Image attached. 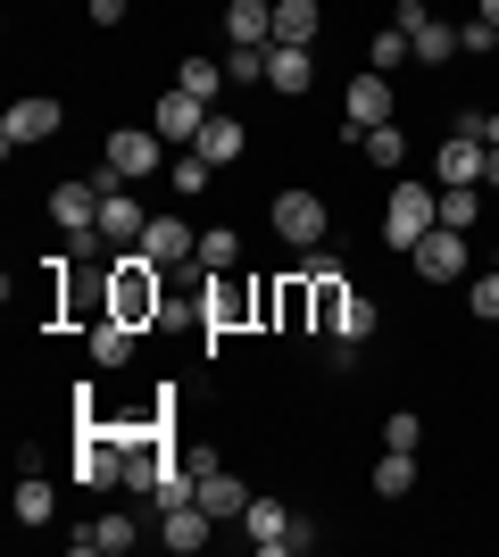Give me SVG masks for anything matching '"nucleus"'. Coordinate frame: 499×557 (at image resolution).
Wrapping results in <instances>:
<instances>
[{"label":"nucleus","instance_id":"nucleus-1","mask_svg":"<svg viewBox=\"0 0 499 557\" xmlns=\"http://www.w3.org/2000/svg\"><path fill=\"white\" fill-rule=\"evenodd\" d=\"M109 317H125V325L159 317V258H150L142 242L125 258H109Z\"/></svg>","mask_w":499,"mask_h":557},{"label":"nucleus","instance_id":"nucleus-2","mask_svg":"<svg viewBox=\"0 0 499 557\" xmlns=\"http://www.w3.org/2000/svg\"><path fill=\"white\" fill-rule=\"evenodd\" d=\"M433 225H441V191H425V184H391V200H383V242L408 258Z\"/></svg>","mask_w":499,"mask_h":557},{"label":"nucleus","instance_id":"nucleus-3","mask_svg":"<svg viewBox=\"0 0 499 557\" xmlns=\"http://www.w3.org/2000/svg\"><path fill=\"white\" fill-rule=\"evenodd\" d=\"M241 533H250V549H266V557H300L309 549V516H291L284 499H250V508H241Z\"/></svg>","mask_w":499,"mask_h":557},{"label":"nucleus","instance_id":"nucleus-4","mask_svg":"<svg viewBox=\"0 0 499 557\" xmlns=\"http://www.w3.org/2000/svg\"><path fill=\"white\" fill-rule=\"evenodd\" d=\"M100 166H109V175H125V184H150V175L166 166V134H159V125H117Z\"/></svg>","mask_w":499,"mask_h":557},{"label":"nucleus","instance_id":"nucleus-5","mask_svg":"<svg viewBox=\"0 0 499 557\" xmlns=\"http://www.w3.org/2000/svg\"><path fill=\"white\" fill-rule=\"evenodd\" d=\"M266 216H275V233H284L291 250H325V233H333V216H325V200H316V191H275V200H266Z\"/></svg>","mask_w":499,"mask_h":557},{"label":"nucleus","instance_id":"nucleus-6","mask_svg":"<svg viewBox=\"0 0 499 557\" xmlns=\"http://www.w3.org/2000/svg\"><path fill=\"white\" fill-rule=\"evenodd\" d=\"M50 134H59V100H50V92L9 100V116H0V150H9V159L34 150V141H50Z\"/></svg>","mask_w":499,"mask_h":557},{"label":"nucleus","instance_id":"nucleus-7","mask_svg":"<svg viewBox=\"0 0 499 557\" xmlns=\"http://www.w3.org/2000/svg\"><path fill=\"white\" fill-rule=\"evenodd\" d=\"M125 458H134V449H125V433H84L67 474H75L84 491H109V483H125Z\"/></svg>","mask_w":499,"mask_h":557},{"label":"nucleus","instance_id":"nucleus-8","mask_svg":"<svg viewBox=\"0 0 499 557\" xmlns=\"http://www.w3.org/2000/svg\"><path fill=\"white\" fill-rule=\"evenodd\" d=\"M50 225L67 233L75 250H92V242H100V191L92 184H59V191H50Z\"/></svg>","mask_w":499,"mask_h":557},{"label":"nucleus","instance_id":"nucleus-9","mask_svg":"<svg viewBox=\"0 0 499 557\" xmlns=\"http://www.w3.org/2000/svg\"><path fill=\"white\" fill-rule=\"evenodd\" d=\"M316 84V50L309 42H266V92L275 100H300Z\"/></svg>","mask_w":499,"mask_h":557},{"label":"nucleus","instance_id":"nucleus-10","mask_svg":"<svg viewBox=\"0 0 499 557\" xmlns=\"http://www.w3.org/2000/svg\"><path fill=\"white\" fill-rule=\"evenodd\" d=\"M408 258H416V275H425V283H458L466 267H475V258H466V233H450V225H433Z\"/></svg>","mask_w":499,"mask_h":557},{"label":"nucleus","instance_id":"nucleus-11","mask_svg":"<svg viewBox=\"0 0 499 557\" xmlns=\"http://www.w3.org/2000/svg\"><path fill=\"white\" fill-rule=\"evenodd\" d=\"M341 125H358V134H366V125H391V75H350V92H341Z\"/></svg>","mask_w":499,"mask_h":557},{"label":"nucleus","instance_id":"nucleus-12","mask_svg":"<svg viewBox=\"0 0 499 557\" xmlns=\"http://www.w3.org/2000/svg\"><path fill=\"white\" fill-rule=\"evenodd\" d=\"M209 533H216V516L200 508V499H184V508H159V541L175 557H191V549H209Z\"/></svg>","mask_w":499,"mask_h":557},{"label":"nucleus","instance_id":"nucleus-13","mask_svg":"<svg viewBox=\"0 0 499 557\" xmlns=\"http://www.w3.org/2000/svg\"><path fill=\"white\" fill-rule=\"evenodd\" d=\"M250 499H259V491L241 483L234 466H209V474H200V508H209L216 524H241V508H250Z\"/></svg>","mask_w":499,"mask_h":557},{"label":"nucleus","instance_id":"nucleus-14","mask_svg":"<svg viewBox=\"0 0 499 557\" xmlns=\"http://www.w3.org/2000/svg\"><path fill=\"white\" fill-rule=\"evenodd\" d=\"M225 34H234V50H266L275 42V0H225Z\"/></svg>","mask_w":499,"mask_h":557},{"label":"nucleus","instance_id":"nucleus-15","mask_svg":"<svg viewBox=\"0 0 499 557\" xmlns=\"http://www.w3.org/2000/svg\"><path fill=\"white\" fill-rule=\"evenodd\" d=\"M150 125H159L166 141H200V125H209V100H191L184 84H175V92H166L159 109H150Z\"/></svg>","mask_w":499,"mask_h":557},{"label":"nucleus","instance_id":"nucleus-16","mask_svg":"<svg viewBox=\"0 0 499 557\" xmlns=\"http://www.w3.org/2000/svg\"><path fill=\"white\" fill-rule=\"evenodd\" d=\"M100 191V184H92ZM150 233V216H142V200H125V184L117 191H100V242H142Z\"/></svg>","mask_w":499,"mask_h":557},{"label":"nucleus","instance_id":"nucleus-17","mask_svg":"<svg viewBox=\"0 0 499 557\" xmlns=\"http://www.w3.org/2000/svg\"><path fill=\"white\" fill-rule=\"evenodd\" d=\"M134 516H92V524H84V533H75V557H125L134 549Z\"/></svg>","mask_w":499,"mask_h":557},{"label":"nucleus","instance_id":"nucleus-18","mask_svg":"<svg viewBox=\"0 0 499 557\" xmlns=\"http://www.w3.org/2000/svg\"><path fill=\"white\" fill-rule=\"evenodd\" d=\"M433 175H441V184H483V141L475 134H450L441 150H433Z\"/></svg>","mask_w":499,"mask_h":557},{"label":"nucleus","instance_id":"nucleus-19","mask_svg":"<svg viewBox=\"0 0 499 557\" xmlns=\"http://www.w3.org/2000/svg\"><path fill=\"white\" fill-rule=\"evenodd\" d=\"M142 250L159 258V267H184V258L200 250V233H191L184 216H150V233H142Z\"/></svg>","mask_w":499,"mask_h":557},{"label":"nucleus","instance_id":"nucleus-20","mask_svg":"<svg viewBox=\"0 0 499 557\" xmlns=\"http://www.w3.org/2000/svg\"><path fill=\"white\" fill-rule=\"evenodd\" d=\"M191 150H200L209 166H234L241 150H250V134H241L234 116H216V109H209V125H200V141H191Z\"/></svg>","mask_w":499,"mask_h":557},{"label":"nucleus","instance_id":"nucleus-21","mask_svg":"<svg viewBox=\"0 0 499 557\" xmlns=\"http://www.w3.org/2000/svg\"><path fill=\"white\" fill-rule=\"evenodd\" d=\"M316 25H325L316 0H275V42H309L316 50Z\"/></svg>","mask_w":499,"mask_h":557},{"label":"nucleus","instance_id":"nucleus-22","mask_svg":"<svg viewBox=\"0 0 499 557\" xmlns=\"http://www.w3.org/2000/svg\"><path fill=\"white\" fill-rule=\"evenodd\" d=\"M358 150H366V166H383V175H391V166H408V134H400V125H366V134H358Z\"/></svg>","mask_w":499,"mask_h":557},{"label":"nucleus","instance_id":"nucleus-23","mask_svg":"<svg viewBox=\"0 0 499 557\" xmlns=\"http://www.w3.org/2000/svg\"><path fill=\"white\" fill-rule=\"evenodd\" d=\"M375 491L383 499H408V491H416V449H383L375 458Z\"/></svg>","mask_w":499,"mask_h":557},{"label":"nucleus","instance_id":"nucleus-24","mask_svg":"<svg viewBox=\"0 0 499 557\" xmlns=\"http://www.w3.org/2000/svg\"><path fill=\"white\" fill-rule=\"evenodd\" d=\"M9 508H17V524H50V516H59V491H50L42 474H17V499H9Z\"/></svg>","mask_w":499,"mask_h":557},{"label":"nucleus","instance_id":"nucleus-25","mask_svg":"<svg viewBox=\"0 0 499 557\" xmlns=\"http://www.w3.org/2000/svg\"><path fill=\"white\" fill-rule=\"evenodd\" d=\"M475 216H483V184H441V225L475 233Z\"/></svg>","mask_w":499,"mask_h":557},{"label":"nucleus","instance_id":"nucleus-26","mask_svg":"<svg viewBox=\"0 0 499 557\" xmlns=\"http://www.w3.org/2000/svg\"><path fill=\"white\" fill-rule=\"evenodd\" d=\"M184 499H200V474L191 466H159L150 474V508H184Z\"/></svg>","mask_w":499,"mask_h":557},{"label":"nucleus","instance_id":"nucleus-27","mask_svg":"<svg viewBox=\"0 0 499 557\" xmlns=\"http://www.w3.org/2000/svg\"><path fill=\"white\" fill-rule=\"evenodd\" d=\"M191 258H200L209 275H225V267H241V233H234V225H209V233H200V250H191Z\"/></svg>","mask_w":499,"mask_h":557},{"label":"nucleus","instance_id":"nucleus-28","mask_svg":"<svg viewBox=\"0 0 499 557\" xmlns=\"http://www.w3.org/2000/svg\"><path fill=\"white\" fill-rule=\"evenodd\" d=\"M92 358L100 367H125V358H134V325H125V317H100L92 325Z\"/></svg>","mask_w":499,"mask_h":557},{"label":"nucleus","instance_id":"nucleus-29","mask_svg":"<svg viewBox=\"0 0 499 557\" xmlns=\"http://www.w3.org/2000/svg\"><path fill=\"white\" fill-rule=\"evenodd\" d=\"M408 50H416V42H408L400 25H383L375 42H366V67H375V75H391V67H408Z\"/></svg>","mask_w":499,"mask_h":557},{"label":"nucleus","instance_id":"nucleus-30","mask_svg":"<svg viewBox=\"0 0 499 557\" xmlns=\"http://www.w3.org/2000/svg\"><path fill=\"white\" fill-rule=\"evenodd\" d=\"M175 84H184L191 100H216V84H234V75L216 67V59H184V67H175Z\"/></svg>","mask_w":499,"mask_h":557},{"label":"nucleus","instance_id":"nucleus-31","mask_svg":"<svg viewBox=\"0 0 499 557\" xmlns=\"http://www.w3.org/2000/svg\"><path fill=\"white\" fill-rule=\"evenodd\" d=\"M166 175H175V191H184V200H200V191H209V175H216V166L200 159V150H184V159H166Z\"/></svg>","mask_w":499,"mask_h":557},{"label":"nucleus","instance_id":"nucleus-32","mask_svg":"<svg viewBox=\"0 0 499 557\" xmlns=\"http://www.w3.org/2000/svg\"><path fill=\"white\" fill-rule=\"evenodd\" d=\"M466 308H475V325H499V267H483V275H475Z\"/></svg>","mask_w":499,"mask_h":557},{"label":"nucleus","instance_id":"nucleus-33","mask_svg":"<svg viewBox=\"0 0 499 557\" xmlns=\"http://www.w3.org/2000/svg\"><path fill=\"white\" fill-rule=\"evenodd\" d=\"M366 333H375V300L350 292V300H341V342H366Z\"/></svg>","mask_w":499,"mask_h":557},{"label":"nucleus","instance_id":"nucleus-34","mask_svg":"<svg viewBox=\"0 0 499 557\" xmlns=\"http://www.w3.org/2000/svg\"><path fill=\"white\" fill-rule=\"evenodd\" d=\"M416 442H425L416 408H391V424H383V449H416Z\"/></svg>","mask_w":499,"mask_h":557},{"label":"nucleus","instance_id":"nucleus-35","mask_svg":"<svg viewBox=\"0 0 499 557\" xmlns=\"http://www.w3.org/2000/svg\"><path fill=\"white\" fill-rule=\"evenodd\" d=\"M225 75L234 84H266V50H225Z\"/></svg>","mask_w":499,"mask_h":557},{"label":"nucleus","instance_id":"nucleus-36","mask_svg":"<svg viewBox=\"0 0 499 557\" xmlns=\"http://www.w3.org/2000/svg\"><path fill=\"white\" fill-rule=\"evenodd\" d=\"M458 50H475V59H499V34H491L483 17H466V25H458Z\"/></svg>","mask_w":499,"mask_h":557},{"label":"nucleus","instance_id":"nucleus-37","mask_svg":"<svg viewBox=\"0 0 499 557\" xmlns=\"http://www.w3.org/2000/svg\"><path fill=\"white\" fill-rule=\"evenodd\" d=\"M84 17H92L100 34H109V25H125V0H84Z\"/></svg>","mask_w":499,"mask_h":557},{"label":"nucleus","instance_id":"nucleus-38","mask_svg":"<svg viewBox=\"0 0 499 557\" xmlns=\"http://www.w3.org/2000/svg\"><path fill=\"white\" fill-rule=\"evenodd\" d=\"M483 191H499V141H483Z\"/></svg>","mask_w":499,"mask_h":557},{"label":"nucleus","instance_id":"nucleus-39","mask_svg":"<svg viewBox=\"0 0 499 557\" xmlns=\"http://www.w3.org/2000/svg\"><path fill=\"white\" fill-rule=\"evenodd\" d=\"M475 17H483V25H491V34H499V0H483V9H475Z\"/></svg>","mask_w":499,"mask_h":557},{"label":"nucleus","instance_id":"nucleus-40","mask_svg":"<svg viewBox=\"0 0 499 557\" xmlns=\"http://www.w3.org/2000/svg\"><path fill=\"white\" fill-rule=\"evenodd\" d=\"M491 267H499V250H491Z\"/></svg>","mask_w":499,"mask_h":557}]
</instances>
